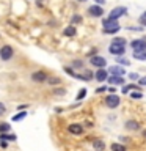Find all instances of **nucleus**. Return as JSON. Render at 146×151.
<instances>
[{"instance_id": "obj_1", "label": "nucleus", "mask_w": 146, "mask_h": 151, "mask_svg": "<svg viewBox=\"0 0 146 151\" xmlns=\"http://www.w3.org/2000/svg\"><path fill=\"white\" fill-rule=\"evenodd\" d=\"M102 25H104V33H116V32H120V24H118L115 19H104V22H102Z\"/></svg>"}, {"instance_id": "obj_2", "label": "nucleus", "mask_w": 146, "mask_h": 151, "mask_svg": "<svg viewBox=\"0 0 146 151\" xmlns=\"http://www.w3.org/2000/svg\"><path fill=\"white\" fill-rule=\"evenodd\" d=\"M120 102H121L120 96H116V94H113V93L110 94V96L105 98V106L108 109H116L118 106H120Z\"/></svg>"}, {"instance_id": "obj_3", "label": "nucleus", "mask_w": 146, "mask_h": 151, "mask_svg": "<svg viewBox=\"0 0 146 151\" xmlns=\"http://www.w3.org/2000/svg\"><path fill=\"white\" fill-rule=\"evenodd\" d=\"M108 50H110V54L113 55H124V44H120V42H112L110 47H108Z\"/></svg>"}, {"instance_id": "obj_4", "label": "nucleus", "mask_w": 146, "mask_h": 151, "mask_svg": "<svg viewBox=\"0 0 146 151\" xmlns=\"http://www.w3.org/2000/svg\"><path fill=\"white\" fill-rule=\"evenodd\" d=\"M13 55H14V50H13L11 46H3L2 49H0V58L5 60V61H8L9 58H13Z\"/></svg>"}, {"instance_id": "obj_5", "label": "nucleus", "mask_w": 146, "mask_h": 151, "mask_svg": "<svg viewBox=\"0 0 146 151\" xmlns=\"http://www.w3.org/2000/svg\"><path fill=\"white\" fill-rule=\"evenodd\" d=\"M126 11H127V9H126L124 6H116V8H113V9H112V13L108 14V17H110V19H115V21H116L118 17L124 16Z\"/></svg>"}, {"instance_id": "obj_6", "label": "nucleus", "mask_w": 146, "mask_h": 151, "mask_svg": "<svg viewBox=\"0 0 146 151\" xmlns=\"http://www.w3.org/2000/svg\"><path fill=\"white\" fill-rule=\"evenodd\" d=\"M130 47L134 50H146V40H135L130 42Z\"/></svg>"}, {"instance_id": "obj_7", "label": "nucleus", "mask_w": 146, "mask_h": 151, "mask_svg": "<svg viewBox=\"0 0 146 151\" xmlns=\"http://www.w3.org/2000/svg\"><path fill=\"white\" fill-rule=\"evenodd\" d=\"M89 63L93 66H97V68H104V66L107 65V61H105V58H102V57H99V55H93L91 60H89Z\"/></svg>"}, {"instance_id": "obj_8", "label": "nucleus", "mask_w": 146, "mask_h": 151, "mask_svg": "<svg viewBox=\"0 0 146 151\" xmlns=\"http://www.w3.org/2000/svg\"><path fill=\"white\" fill-rule=\"evenodd\" d=\"M31 80L33 82H46L47 74L44 73V71H35V73L31 74Z\"/></svg>"}, {"instance_id": "obj_9", "label": "nucleus", "mask_w": 146, "mask_h": 151, "mask_svg": "<svg viewBox=\"0 0 146 151\" xmlns=\"http://www.w3.org/2000/svg\"><path fill=\"white\" fill-rule=\"evenodd\" d=\"M88 13L91 14V16H94V17H101L104 14V9H102V6H99V5H94V6L88 8Z\"/></svg>"}, {"instance_id": "obj_10", "label": "nucleus", "mask_w": 146, "mask_h": 151, "mask_svg": "<svg viewBox=\"0 0 146 151\" xmlns=\"http://www.w3.org/2000/svg\"><path fill=\"white\" fill-rule=\"evenodd\" d=\"M68 131L71 132V134H74V135H79V134H82V132H83V127H82V124L74 123V124H69L68 126Z\"/></svg>"}, {"instance_id": "obj_11", "label": "nucleus", "mask_w": 146, "mask_h": 151, "mask_svg": "<svg viewBox=\"0 0 146 151\" xmlns=\"http://www.w3.org/2000/svg\"><path fill=\"white\" fill-rule=\"evenodd\" d=\"M94 76H96V80H97V82H104V80L108 79V74H107V71L104 69V68H101Z\"/></svg>"}, {"instance_id": "obj_12", "label": "nucleus", "mask_w": 146, "mask_h": 151, "mask_svg": "<svg viewBox=\"0 0 146 151\" xmlns=\"http://www.w3.org/2000/svg\"><path fill=\"white\" fill-rule=\"evenodd\" d=\"M108 82L113 83V85H122L124 83V79H122L121 76H110V77H108Z\"/></svg>"}, {"instance_id": "obj_13", "label": "nucleus", "mask_w": 146, "mask_h": 151, "mask_svg": "<svg viewBox=\"0 0 146 151\" xmlns=\"http://www.w3.org/2000/svg\"><path fill=\"white\" fill-rule=\"evenodd\" d=\"M138 123H137L135 120H129V121H126V127H127V129H129V131H137V129H138Z\"/></svg>"}, {"instance_id": "obj_14", "label": "nucleus", "mask_w": 146, "mask_h": 151, "mask_svg": "<svg viewBox=\"0 0 146 151\" xmlns=\"http://www.w3.org/2000/svg\"><path fill=\"white\" fill-rule=\"evenodd\" d=\"M108 71H110L113 76H122V74H124V69H122L121 66H112Z\"/></svg>"}, {"instance_id": "obj_15", "label": "nucleus", "mask_w": 146, "mask_h": 151, "mask_svg": "<svg viewBox=\"0 0 146 151\" xmlns=\"http://www.w3.org/2000/svg\"><path fill=\"white\" fill-rule=\"evenodd\" d=\"M134 58H137V60H146V50H135L134 52Z\"/></svg>"}, {"instance_id": "obj_16", "label": "nucleus", "mask_w": 146, "mask_h": 151, "mask_svg": "<svg viewBox=\"0 0 146 151\" xmlns=\"http://www.w3.org/2000/svg\"><path fill=\"white\" fill-rule=\"evenodd\" d=\"M0 140H16V135L14 134H6V132H0Z\"/></svg>"}, {"instance_id": "obj_17", "label": "nucleus", "mask_w": 146, "mask_h": 151, "mask_svg": "<svg viewBox=\"0 0 146 151\" xmlns=\"http://www.w3.org/2000/svg\"><path fill=\"white\" fill-rule=\"evenodd\" d=\"M64 36H75V33H77V32H75V27H72V25H69L68 28H64Z\"/></svg>"}, {"instance_id": "obj_18", "label": "nucleus", "mask_w": 146, "mask_h": 151, "mask_svg": "<svg viewBox=\"0 0 146 151\" xmlns=\"http://www.w3.org/2000/svg\"><path fill=\"white\" fill-rule=\"evenodd\" d=\"M110 148H112V151H126V146L124 145H120V143H113Z\"/></svg>"}, {"instance_id": "obj_19", "label": "nucleus", "mask_w": 146, "mask_h": 151, "mask_svg": "<svg viewBox=\"0 0 146 151\" xmlns=\"http://www.w3.org/2000/svg\"><path fill=\"white\" fill-rule=\"evenodd\" d=\"M47 82H49L50 85H58L61 80H60L58 77H47Z\"/></svg>"}, {"instance_id": "obj_20", "label": "nucleus", "mask_w": 146, "mask_h": 151, "mask_svg": "<svg viewBox=\"0 0 146 151\" xmlns=\"http://www.w3.org/2000/svg\"><path fill=\"white\" fill-rule=\"evenodd\" d=\"M94 148L96 150H104V142L102 140H94Z\"/></svg>"}, {"instance_id": "obj_21", "label": "nucleus", "mask_w": 146, "mask_h": 151, "mask_svg": "<svg viewBox=\"0 0 146 151\" xmlns=\"http://www.w3.org/2000/svg\"><path fill=\"white\" fill-rule=\"evenodd\" d=\"M25 115H27L25 112H19L16 116H13V121H19V120H22V118H25Z\"/></svg>"}, {"instance_id": "obj_22", "label": "nucleus", "mask_w": 146, "mask_h": 151, "mask_svg": "<svg viewBox=\"0 0 146 151\" xmlns=\"http://www.w3.org/2000/svg\"><path fill=\"white\" fill-rule=\"evenodd\" d=\"M9 131V124L8 123H2L0 124V132H8Z\"/></svg>"}, {"instance_id": "obj_23", "label": "nucleus", "mask_w": 146, "mask_h": 151, "mask_svg": "<svg viewBox=\"0 0 146 151\" xmlns=\"http://www.w3.org/2000/svg\"><path fill=\"white\" fill-rule=\"evenodd\" d=\"M134 88H138V87H137V85H127V87L122 88V91H124V93H129L130 90H134Z\"/></svg>"}, {"instance_id": "obj_24", "label": "nucleus", "mask_w": 146, "mask_h": 151, "mask_svg": "<svg viewBox=\"0 0 146 151\" xmlns=\"http://www.w3.org/2000/svg\"><path fill=\"white\" fill-rule=\"evenodd\" d=\"M85 94H87V90L83 88L82 91H80V93L77 94V98H75V99H77V101H80V99H83V98H85Z\"/></svg>"}, {"instance_id": "obj_25", "label": "nucleus", "mask_w": 146, "mask_h": 151, "mask_svg": "<svg viewBox=\"0 0 146 151\" xmlns=\"http://www.w3.org/2000/svg\"><path fill=\"white\" fill-rule=\"evenodd\" d=\"M72 66H74V68H83V63L80 60H75L74 63H72Z\"/></svg>"}, {"instance_id": "obj_26", "label": "nucleus", "mask_w": 146, "mask_h": 151, "mask_svg": "<svg viewBox=\"0 0 146 151\" xmlns=\"http://www.w3.org/2000/svg\"><path fill=\"white\" fill-rule=\"evenodd\" d=\"M140 24H143V25H146V11L140 16Z\"/></svg>"}, {"instance_id": "obj_27", "label": "nucleus", "mask_w": 146, "mask_h": 151, "mask_svg": "<svg viewBox=\"0 0 146 151\" xmlns=\"http://www.w3.org/2000/svg\"><path fill=\"white\" fill-rule=\"evenodd\" d=\"M134 99H140L141 98V93H138V91H132V94H130Z\"/></svg>"}, {"instance_id": "obj_28", "label": "nucleus", "mask_w": 146, "mask_h": 151, "mask_svg": "<svg viewBox=\"0 0 146 151\" xmlns=\"http://www.w3.org/2000/svg\"><path fill=\"white\" fill-rule=\"evenodd\" d=\"M113 42H120V44H126V40H124V38H115V40H113Z\"/></svg>"}, {"instance_id": "obj_29", "label": "nucleus", "mask_w": 146, "mask_h": 151, "mask_svg": "<svg viewBox=\"0 0 146 151\" xmlns=\"http://www.w3.org/2000/svg\"><path fill=\"white\" fill-rule=\"evenodd\" d=\"M5 110H6V107H5V104L3 102H0V115H3Z\"/></svg>"}, {"instance_id": "obj_30", "label": "nucleus", "mask_w": 146, "mask_h": 151, "mask_svg": "<svg viewBox=\"0 0 146 151\" xmlns=\"http://www.w3.org/2000/svg\"><path fill=\"white\" fill-rule=\"evenodd\" d=\"M77 22H82V17H80V16H74L72 17V24H77Z\"/></svg>"}, {"instance_id": "obj_31", "label": "nucleus", "mask_w": 146, "mask_h": 151, "mask_svg": "<svg viewBox=\"0 0 146 151\" xmlns=\"http://www.w3.org/2000/svg\"><path fill=\"white\" fill-rule=\"evenodd\" d=\"M129 77H130L132 80H135V79H140V77H138V74H137V73H130V74H129Z\"/></svg>"}, {"instance_id": "obj_32", "label": "nucleus", "mask_w": 146, "mask_h": 151, "mask_svg": "<svg viewBox=\"0 0 146 151\" xmlns=\"http://www.w3.org/2000/svg\"><path fill=\"white\" fill-rule=\"evenodd\" d=\"M118 63H121V65H124V66H127V65H129V61H127V60H124V58H118Z\"/></svg>"}, {"instance_id": "obj_33", "label": "nucleus", "mask_w": 146, "mask_h": 151, "mask_svg": "<svg viewBox=\"0 0 146 151\" xmlns=\"http://www.w3.org/2000/svg\"><path fill=\"white\" fill-rule=\"evenodd\" d=\"M138 83L140 85H146V77H140L138 79Z\"/></svg>"}, {"instance_id": "obj_34", "label": "nucleus", "mask_w": 146, "mask_h": 151, "mask_svg": "<svg viewBox=\"0 0 146 151\" xmlns=\"http://www.w3.org/2000/svg\"><path fill=\"white\" fill-rule=\"evenodd\" d=\"M105 90H107V87H99L97 88V93H102V91H105Z\"/></svg>"}, {"instance_id": "obj_35", "label": "nucleus", "mask_w": 146, "mask_h": 151, "mask_svg": "<svg viewBox=\"0 0 146 151\" xmlns=\"http://www.w3.org/2000/svg\"><path fill=\"white\" fill-rule=\"evenodd\" d=\"M107 90H108L110 93H115V91H116V88H115V87H110V88H107Z\"/></svg>"}, {"instance_id": "obj_36", "label": "nucleus", "mask_w": 146, "mask_h": 151, "mask_svg": "<svg viewBox=\"0 0 146 151\" xmlns=\"http://www.w3.org/2000/svg\"><path fill=\"white\" fill-rule=\"evenodd\" d=\"M96 2H97V3H99V5H102V3H104V2H105V0H96Z\"/></svg>"}, {"instance_id": "obj_37", "label": "nucleus", "mask_w": 146, "mask_h": 151, "mask_svg": "<svg viewBox=\"0 0 146 151\" xmlns=\"http://www.w3.org/2000/svg\"><path fill=\"white\" fill-rule=\"evenodd\" d=\"M143 135H145V137H146V131H143Z\"/></svg>"}, {"instance_id": "obj_38", "label": "nucleus", "mask_w": 146, "mask_h": 151, "mask_svg": "<svg viewBox=\"0 0 146 151\" xmlns=\"http://www.w3.org/2000/svg\"><path fill=\"white\" fill-rule=\"evenodd\" d=\"M79 2H85V0H79Z\"/></svg>"}, {"instance_id": "obj_39", "label": "nucleus", "mask_w": 146, "mask_h": 151, "mask_svg": "<svg viewBox=\"0 0 146 151\" xmlns=\"http://www.w3.org/2000/svg\"><path fill=\"white\" fill-rule=\"evenodd\" d=\"M97 151H102V150H97Z\"/></svg>"}]
</instances>
